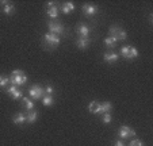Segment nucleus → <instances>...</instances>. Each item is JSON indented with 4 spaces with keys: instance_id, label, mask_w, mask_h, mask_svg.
<instances>
[{
    "instance_id": "nucleus-12",
    "label": "nucleus",
    "mask_w": 153,
    "mask_h": 146,
    "mask_svg": "<svg viewBox=\"0 0 153 146\" xmlns=\"http://www.w3.org/2000/svg\"><path fill=\"white\" fill-rule=\"evenodd\" d=\"M118 58H119V56L117 54V53H114V52H107L106 54H104V61H106V62H108V64L117 62V61H118Z\"/></svg>"
},
{
    "instance_id": "nucleus-26",
    "label": "nucleus",
    "mask_w": 153,
    "mask_h": 146,
    "mask_svg": "<svg viewBox=\"0 0 153 146\" xmlns=\"http://www.w3.org/2000/svg\"><path fill=\"white\" fill-rule=\"evenodd\" d=\"M45 91H46V95H53V92H54V89H53V87H52V85H48Z\"/></svg>"
},
{
    "instance_id": "nucleus-4",
    "label": "nucleus",
    "mask_w": 153,
    "mask_h": 146,
    "mask_svg": "<svg viewBox=\"0 0 153 146\" xmlns=\"http://www.w3.org/2000/svg\"><path fill=\"white\" fill-rule=\"evenodd\" d=\"M110 37H113L115 41H125L127 38V34L123 29L119 26H111L110 27Z\"/></svg>"
},
{
    "instance_id": "nucleus-10",
    "label": "nucleus",
    "mask_w": 153,
    "mask_h": 146,
    "mask_svg": "<svg viewBox=\"0 0 153 146\" xmlns=\"http://www.w3.org/2000/svg\"><path fill=\"white\" fill-rule=\"evenodd\" d=\"M133 135H136V131L133 129H130V127L122 126L119 129V137L121 138H129V137H133Z\"/></svg>"
},
{
    "instance_id": "nucleus-16",
    "label": "nucleus",
    "mask_w": 153,
    "mask_h": 146,
    "mask_svg": "<svg viewBox=\"0 0 153 146\" xmlns=\"http://www.w3.org/2000/svg\"><path fill=\"white\" fill-rule=\"evenodd\" d=\"M42 102H43V106H52L53 103H54V97H53V95H43L42 97Z\"/></svg>"
},
{
    "instance_id": "nucleus-13",
    "label": "nucleus",
    "mask_w": 153,
    "mask_h": 146,
    "mask_svg": "<svg viewBox=\"0 0 153 146\" xmlns=\"http://www.w3.org/2000/svg\"><path fill=\"white\" fill-rule=\"evenodd\" d=\"M111 108H113V104L110 102H104V103H100V110H99V114H110Z\"/></svg>"
},
{
    "instance_id": "nucleus-24",
    "label": "nucleus",
    "mask_w": 153,
    "mask_h": 146,
    "mask_svg": "<svg viewBox=\"0 0 153 146\" xmlns=\"http://www.w3.org/2000/svg\"><path fill=\"white\" fill-rule=\"evenodd\" d=\"M111 120H113V118H111L110 114H103V122L104 123H111Z\"/></svg>"
},
{
    "instance_id": "nucleus-14",
    "label": "nucleus",
    "mask_w": 153,
    "mask_h": 146,
    "mask_svg": "<svg viewBox=\"0 0 153 146\" xmlns=\"http://www.w3.org/2000/svg\"><path fill=\"white\" fill-rule=\"evenodd\" d=\"M61 10H62L64 14H71V12L75 10V4L72 1H65V3L61 6Z\"/></svg>"
},
{
    "instance_id": "nucleus-25",
    "label": "nucleus",
    "mask_w": 153,
    "mask_h": 146,
    "mask_svg": "<svg viewBox=\"0 0 153 146\" xmlns=\"http://www.w3.org/2000/svg\"><path fill=\"white\" fill-rule=\"evenodd\" d=\"M129 146H144V145H142V142L140 139H134V141H131V142H130Z\"/></svg>"
},
{
    "instance_id": "nucleus-15",
    "label": "nucleus",
    "mask_w": 153,
    "mask_h": 146,
    "mask_svg": "<svg viewBox=\"0 0 153 146\" xmlns=\"http://www.w3.org/2000/svg\"><path fill=\"white\" fill-rule=\"evenodd\" d=\"M88 110H90V112H92V114H99V110H100V103H99V102H96V100L91 102Z\"/></svg>"
},
{
    "instance_id": "nucleus-11",
    "label": "nucleus",
    "mask_w": 153,
    "mask_h": 146,
    "mask_svg": "<svg viewBox=\"0 0 153 146\" xmlns=\"http://www.w3.org/2000/svg\"><path fill=\"white\" fill-rule=\"evenodd\" d=\"M81 10H83V12L85 15H88V16H91V15H95L96 14V7L94 6V4H84L83 7H81Z\"/></svg>"
},
{
    "instance_id": "nucleus-17",
    "label": "nucleus",
    "mask_w": 153,
    "mask_h": 146,
    "mask_svg": "<svg viewBox=\"0 0 153 146\" xmlns=\"http://www.w3.org/2000/svg\"><path fill=\"white\" fill-rule=\"evenodd\" d=\"M90 38H79L77 39V47L79 49H85L87 46L90 45Z\"/></svg>"
},
{
    "instance_id": "nucleus-8",
    "label": "nucleus",
    "mask_w": 153,
    "mask_h": 146,
    "mask_svg": "<svg viewBox=\"0 0 153 146\" xmlns=\"http://www.w3.org/2000/svg\"><path fill=\"white\" fill-rule=\"evenodd\" d=\"M46 6H48V15H49L52 19H56V18L58 16V8L56 7V3L54 1H48L46 3Z\"/></svg>"
},
{
    "instance_id": "nucleus-9",
    "label": "nucleus",
    "mask_w": 153,
    "mask_h": 146,
    "mask_svg": "<svg viewBox=\"0 0 153 146\" xmlns=\"http://www.w3.org/2000/svg\"><path fill=\"white\" fill-rule=\"evenodd\" d=\"M7 93L10 95V96L12 97V99H20L22 97V91L20 89H18V87L16 85H11V87H8L7 88Z\"/></svg>"
},
{
    "instance_id": "nucleus-1",
    "label": "nucleus",
    "mask_w": 153,
    "mask_h": 146,
    "mask_svg": "<svg viewBox=\"0 0 153 146\" xmlns=\"http://www.w3.org/2000/svg\"><path fill=\"white\" fill-rule=\"evenodd\" d=\"M27 81V76L25 75L22 70H19V69H16V70H12V75L11 77H10V83L12 84V85H23V84H26Z\"/></svg>"
},
{
    "instance_id": "nucleus-6",
    "label": "nucleus",
    "mask_w": 153,
    "mask_h": 146,
    "mask_svg": "<svg viewBox=\"0 0 153 146\" xmlns=\"http://www.w3.org/2000/svg\"><path fill=\"white\" fill-rule=\"evenodd\" d=\"M48 27H49V33H52V34L60 35L64 33V26H62V23H60V22L50 20V22L48 23Z\"/></svg>"
},
{
    "instance_id": "nucleus-3",
    "label": "nucleus",
    "mask_w": 153,
    "mask_h": 146,
    "mask_svg": "<svg viewBox=\"0 0 153 146\" xmlns=\"http://www.w3.org/2000/svg\"><path fill=\"white\" fill-rule=\"evenodd\" d=\"M121 56L126 60H133V58L138 57V50L134 46H123L121 47Z\"/></svg>"
},
{
    "instance_id": "nucleus-19",
    "label": "nucleus",
    "mask_w": 153,
    "mask_h": 146,
    "mask_svg": "<svg viewBox=\"0 0 153 146\" xmlns=\"http://www.w3.org/2000/svg\"><path fill=\"white\" fill-rule=\"evenodd\" d=\"M38 118V114L35 111H30L26 114V122H29V123H34L35 120H37Z\"/></svg>"
},
{
    "instance_id": "nucleus-20",
    "label": "nucleus",
    "mask_w": 153,
    "mask_h": 146,
    "mask_svg": "<svg viewBox=\"0 0 153 146\" xmlns=\"http://www.w3.org/2000/svg\"><path fill=\"white\" fill-rule=\"evenodd\" d=\"M3 4H4V14L10 15V14H12V12L15 11V7H14V4H11V3H7V1H3Z\"/></svg>"
},
{
    "instance_id": "nucleus-18",
    "label": "nucleus",
    "mask_w": 153,
    "mask_h": 146,
    "mask_svg": "<svg viewBox=\"0 0 153 146\" xmlns=\"http://www.w3.org/2000/svg\"><path fill=\"white\" fill-rule=\"evenodd\" d=\"M14 123L15 125H23L25 122H26V115H23V114H16L14 116Z\"/></svg>"
},
{
    "instance_id": "nucleus-7",
    "label": "nucleus",
    "mask_w": 153,
    "mask_h": 146,
    "mask_svg": "<svg viewBox=\"0 0 153 146\" xmlns=\"http://www.w3.org/2000/svg\"><path fill=\"white\" fill-rule=\"evenodd\" d=\"M76 31L79 33L80 38H88V35H90V33H91V27H88L87 24H84V23H80V24L76 27Z\"/></svg>"
},
{
    "instance_id": "nucleus-27",
    "label": "nucleus",
    "mask_w": 153,
    "mask_h": 146,
    "mask_svg": "<svg viewBox=\"0 0 153 146\" xmlns=\"http://www.w3.org/2000/svg\"><path fill=\"white\" fill-rule=\"evenodd\" d=\"M115 146H125V145H123V142L119 139V141H117V142H115Z\"/></svg>"
},
{
    "instance_id": "nucleus-21",
    "label": "nucleus",
    "mask_w": 153,
    "mask_h": 146,
    "mask_svg": "<svg viewBox=\"0 0 153 146\" xmlns=\"http://www.w3.org/2000/svg\"><path fill=\"white\" fill-rule=\"evenodd\" d=\"M117 42H118V41H115L113 37H107V38H104V43H106V45L108 46L110 49L115 47V46H117Z\"/></svg>"
},
{
    "instance_id": "nucleus-23",
    "label": "nucleus",
    "mask_w": 153,
    "mask_h": 146,
    "mask_svg": "<svg viewBox=\"0 0 153 146\" xmlns=\"http://www.w3.org/2000/svg\"><path fill=\"white\" fill-rule=\"evenodd\" d=\"M7 84H10V77H7V76H0V87H6Z\"/></svg>"
},
{
    "instance_id": "nucleus-2",
    "label": "nucleus",
    "mask_w": 153,
    "mask_h": 146,
    "mask_svg": "<svg viewBox=\"0 0 153 146\" xmlns=\"http://www.w3.org/2000/svg\"><path fill=\"white\" fill-rule=\"evenodd\" d=\"M43 43L49 50H52V49L57 47L60 45V37L56 34H52V33H48V34L43 35Z\"/></svg>"
},
{
    "instance_id": "nucleus-5",
    "label": "nucleus",
    "mask_w": 153,
    "mask_h": 146,
    "mask_svg": "<svg viewBox=\"0 0 153 146\" xmlns=\"http://www.w3.org/2000/svg\"><path fill=\"white\" fill-rule=\"evenodd\" d=\"M29 95L34 99V100H38V99H42L43 95H45V89L41 85H33L31 88L29 89Z\"/></svg>"
},
{
    "instance_id": "nucleus-22",
    "label": "nucleus",
    "mask_w": 153,
    "mask_h": 146,
    "mask_svg": "<svg viewBox=\"0 0 153 146\" xmlns=\"http://www.w3.org/2000/svg\"><path fill=\"white\" fill-rule=\"evenodd\" d=\"M23 106L26 107L27 110H33L34 108V102L27 99V97H23Z\"/></svg>"
}]
</instances>
